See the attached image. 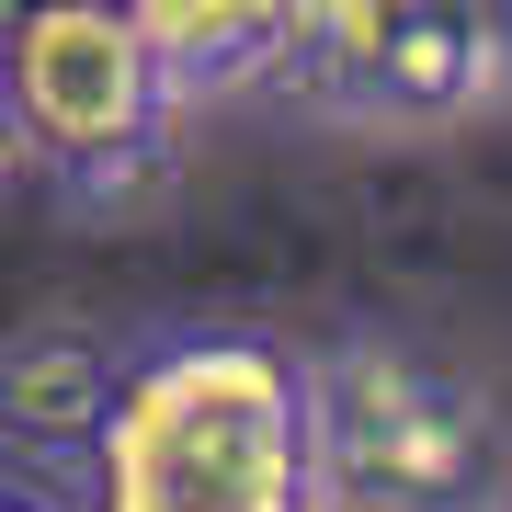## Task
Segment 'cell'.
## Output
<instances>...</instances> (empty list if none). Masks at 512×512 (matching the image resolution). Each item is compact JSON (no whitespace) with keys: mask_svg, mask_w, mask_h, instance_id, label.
<instances>
[{"mask_svg":"<svg viewBox=\"0 0 512 512\" xmlns=\"http://www.w3.org/2000/svg\"><path fill=\"white\" fill-rule=\"evenodd\" d=\"M69 490L80 512H330L308 353L239 319L137 330Z\"/></svg>","mask_w":512,"mask_h":512,"instance_id":"obj_1","label":"cell"},{"mask_svg":"<svg viewBox=\"0 0 512 512\" xmlns=\"http://www.w3.org/2000/svg\"><path fill=\"white\" fill-rule=\"evenodd\" d=\"M330 512H501L512 410L410 330H342L308 353Z\"/></svg>","mask_w":512,"mask_h":512,"instance_id":"obj_2","label":"cell"},{"mask_svg":"<svg viewBox=\"0 0 512 512\" xmlns=\"http://www.w3.org/2000/svg\"><path fill=\"white\" fill-rule=\"evenodd\" d=\"M12 160L46 171L80 217L160 194L183 160V92L126 0H12Z\"/></svg>","mask_w":512,"mask_h":512,"instance_id":"obj_3","label":"cell"},{"mask_svg":"<svg viewBox=\"0 0 512 512\" xmlns=\"http://www.w3.org/2000/svg\"><path fill=\"white\" fill-rule=\"evenodd\" d=\"M274 92L353 137H456L512 103V0H296Z\"/></svg>","mask_w":512,"mask_h":512,"instance_id":"obj_4","label":"cell"},{"mask_svg":"<svg viewBox=\"0 0 512 512\" xmlns=\"http://www.w3.org/2000/svg\"><path fill=\"white\" fill-rule=\"evenodd\" d=\"M114 376H126V342L92 319H35L0 342V456L46 467V478H80L103 410H114Z\"/></svg>","mask_w":512,"mask_h":512,"instance_id":"obj_5","label":"cell"},{"mask_svg":"<svg viewBox=\"0 0 512 512\" xmlns=\"http://www.w3.org/2000/svg\"><path fill=\"white\" fill-rule=\"evenodd\" d=\"M137 35L160 46L171 92L183 103H239V92H274L285 46H296V0H126Z\"/></svg>","mask_w":512,"mask_h":512,"instance_id":"obj_6","label":"cell"},{"mask_svg":"<svg viewBox=\"0 0 512 512\" xmlns=\"http://www.w3.org/2000/svg\"><path fill=\"white\" fill-rule=\"evenodd\" d=\"M0 512H80V490H57V478L23 467V456H0Z\"/></svg>","mask_w":512,"mask_h":512,"instance_id":"obj_7","label":"cell"},{"mask_svg":"<svg viewBox=\"0 0 512 512\" xmlns=\"http://www.w3.org/2000/svg\"><path fill=\"white\" fill-rule=\"evenodd\" d=\"M0 160H12V23H0Z\"/></svg>","mask_w":512,"mask_h":512,"instance_id":"obj_8","label":"cell"},{"mask_svg":"<svg viewBox=\"0 0 512 512\" xmlns=\"http://www.w3.org/2000/svg\"><path fill=\"white\" fill-rule=\"evenodd\" d=\"M501 512H512V501H501Z\"/></svg>","mask_w":512,"mask_h":512,"instance_id":"obj_9","label":"cell"}]
</instances>
